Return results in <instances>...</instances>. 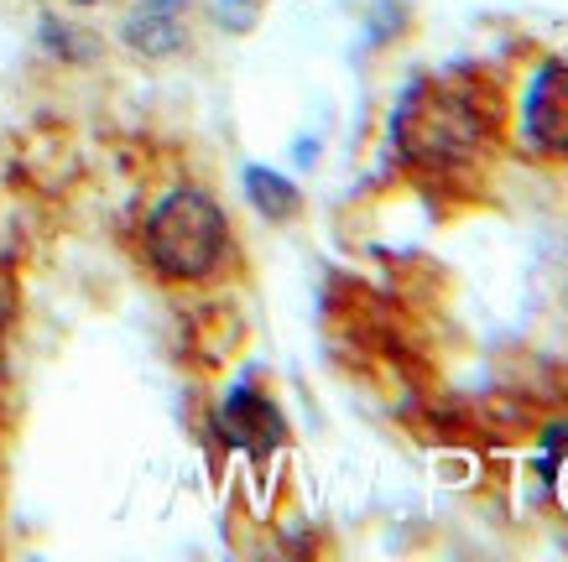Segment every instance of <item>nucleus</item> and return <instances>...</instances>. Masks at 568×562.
Wrapping results in <instances>:
<instances>
[{
  "label": "nucleus",
  "mask_w": 568,
  "mask_h": 562,
  "mask_svg": "<svg viewBox=\"0 0 568 562\" xmlns=\"http://www.w3.org/2000/svg\"><path fill=\"white\" fill-rule=\"evenodd\" d=\"M224 432L235 438V443H276V432H282V422H276V411L261 401V396L251 391H235L230 401H224Z\"/></svg>",
  "instance_id": "20e7f679"
},
{
  "label": "nucleus",
  "mask_w": 568,
  "mask_h": 562,
  "mask_svg": "<svg viewBox=\"0 0 568 562\" xmlns=\"http://www.w3.org/2000/svg\"><path fill=\"white\" fill-rule=\"evenodd\" d=\"M224 251H230V224L204 187H173L146 219V256L173 282H199L220 272Z\"/></svg>",
  "instance_id": "f257e3e1"
},
{
  "label": "nucleus",
  "mask_w": 568,
  "mask_h": 562,
  "mask_svg": "<svg viewBox=\"0 0 568 562\" xmlns=\"http://www.w3.org/2000/svg\"><path fill=\"white\" fill-rule=\"evenodd\" d=\"M245 193H251V204H256L266 219H293L297 214V187L287 183L282 172L251 167L245 172Z\"/></svg>",
  "instance_id": "39448f33"
},
{
  "label": "nucleus",
  "mask_w": 568,
  "mask_h": 562,
  "mask_svg": "<svg viewBox=\"0 0 568 562\" xmlns=\"http://www.w3.org/2000/svg\"><path fill=\"white\" fill-rule=\"evenodd\" d=\"M125 42L141 58H168L189 42V0H141L125 17Z\"/></svg>",
  "instance_id": "7ed1b4c3"
},
{
  "label": "nucleus",
  "mask_w": 568,
  "mask_h": 562,
  "mask_svg": "<svg viewBox=\"0 0 568 562\" xmlns=\"http://www.w3.org/2000/svg\"><path fill=\"white\" fill-rule=\"evenodd\" d=\"M521 131L537 152L568 156V63H542L521 100Z\"/></svg>",
  "instance_id": "f03ea898"
},
{
  "label": "nucleus",
  "mask_w": 568,
  "mask_h": 562,
  "mask_svg": "<svg viewBox=\"0 0 568 562\" xmlns=\"http://www.w3.org/2000/svg\"><path fill=\"white\" fill-rule=\"evenodd\" d=\"M69 6H79V11H94V6H104V0H69Z\"/></svg>",
  "instance_id": "423d86ee"
}]
</instances>
